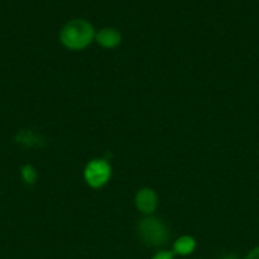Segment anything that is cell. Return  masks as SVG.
Instances as JSON below:
<instances>
[{
  "instance_id": "1",
  "label": "cell",
  "mask_w": 259,
  "mask_h": 259,
  "mask_svg": "<svg viewBox=\"0 0 259 259\" xmlns=\"http://www.w3.org/2000/svg\"><path fill=\"white\" fill-rule=\"evenodd\" d=\"M96 39V27L90 20L71 18L59 30V42L71 52L88 49Z\"/></svg>"
},
{
  "instance_id": "11",
  "label": "cell",
  "mask_w": 259,
  "mask_h": 259,
  "mask_svg": "<svg viewBox=\"0 0 259 259\" xmlns=\"http://www.w3.org/2000/svg\"><path fill=\"white\" fill-rule=\"evenodd\" d=\"M219 259H243V258H240L237 253H225V255H222Z\"/></svg>"
},
{
  "instance_id": "8",
  "label": "cell",
  "mask_w": 259,
  "mask_h": 259,
  "mask_svg": "<svg viewBox=\"0 0 259 259\" xmlns=\"http://www.w3.org/2000/svg\"><path fill=\"white\" fill-rule=\"evenodd\" d=\"M20 179L26 187H33L38 182V170L32 164H23L20 167Z\"/></svg>"
},
{
  "instance_id": "3",
  "label": "cell",
  "mask_w": 259,
  "mask_h": 259,
  "mask_svg": "<svg viewBox=\"0 0 259 259\" xmlns=\"http://www.w3.org/2000/svg\"><path fill=\"white\" fill-rule=\"evenodd\" d=\"M112 173H114V170H112L109 159L93 158L85 164L82 178H83V182L87 184V187H90L91 190H102L111 182Z\"/></svg>"
},
{
  "instance_id": "4",
  "label": "cell",
  "mask_w": 259,
  "mask_h": 259,
  "mask_svg": "<svg viewBox=\"0 0 259 259\" xmlns=\"http://www.w3.org/2000/svg\"><path fill=\"white\" fill-rule=\"evenodd\" d=\"M134 206L141 214V217L146 215H155L159 208V196L155 188L152 187H141L134 194Z\"/></svg>"
},
{
  "instance_id": "5",
  "label": "cell",
  "mask_w": 259,
  "mask_h": 259,
  "mask_svg": "<svg viewBox=\"0 0 259 259\" xmlns=\"http://www.w3.org/2000/svg\"><path fill=\"white\" fill-rule=\"evenodd\" d=\"M14 143L26 150H41L47 144L46 138L39 132L32 129H20L14 135Z\"/></svg>"
},
{
  "instance_id": "2",
  "label": "cell",
  "mask_w": 259,
  "mask_h": 259,
  "mask_svg": "<svg viewBox=\"0 0 259 259\" xmlns=\"http://www.w3.org/2000/svg\"><path fill=\"white\" fill-rule=\"evenodd\" d=\"M135 232L141 244L149 249H165L171 241V231L168 225L156 215L141 217L137 222Z\"/></svg>"
},
{
  "instance_id": "7",
  "label": "cell",
  "mask_w": 259,
  "mask_h": 259,
  "mask_svg": "<svg viewBox=\"0 0 259 259\" xmlns=\"http://www.w3.org/2000/svg\"><path fill=\"white\" fill-rule=\"evenodd\" d=\"M197 250V240L193 235H179L171 243V252L179 258H190Z\"/></svg>"
},
{
  "instance_id": "6",
  "label": "cell",
  "mask_w": 259,
  "mask_h": 259,
  "mask_svg": "<svg viewBox=\"0 0 259 259\" xmlns=\"http://www.w3.org/2000/svg\"><path fill=\"white\" fill-rule=\"evenodd\" d=\"M94 41L102 49L114 50V49L120 47V44L123 41V35L115 27H102V29L96 30V39Z\"/></svg>"
},
{
  "instance_id": "10",
  "label": "cell",
  "mask_w": 259,
  "mask_h": 259,
  "mask_svg": "<svg viewBox=\"0 0 259 259\" xmlns=\"http://www.w3.org/2000/svg\"><path fill=\"white\" fill-rule=\"evenodd\" d=\"M243 259H259V246L252 247V249L246 253V256Z\"/></svg>"
},
{
  "instance_id": "9",
  "label": "cell",
  "mask_w": 259,
  "mask_h": 259,
  "mask_svg": "<svg viewBox=\"0 0 259 259\" xmlns=\"http://www.w3.org/2000/svg\"><path fill=\"white\" fill-rule=\"evenodd\" d=\"M176 255L171 252V249H159L153 253V256L150 259H175Z\"/></svg>"
}]
</instances>
